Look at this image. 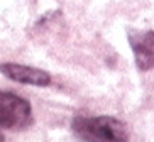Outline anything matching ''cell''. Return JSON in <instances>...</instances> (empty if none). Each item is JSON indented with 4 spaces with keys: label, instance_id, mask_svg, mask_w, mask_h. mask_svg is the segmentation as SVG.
<instances>
[{
    "label": "cell",
    "instance_id": "6da1fadb",
    "mask_svg": "<svg viewBox=\"0 0 154 142\" xmlns=\"http://www.w3.org/2000/svg\"><path fill=\"white\" fill-rule=\"evenodd\" d=\"M73 132L85 142H127V127L109 115L76 117L71 124Z\"/></svg>",
    "mask_w": 154,
    "mask_h": 142
},
{
    "label": "cell",
    "instance_id": "7a4b0ae2",
    "mask_svg": "<svg viewBox=\"0 0 154 142\" xmlns=\"http://www.w3.org/2000/svg\"><path fill=\"white\" fill-rule=\"evenodd\" d=\"M32 124V108L27 100L15 93L0 92V127L24 130Z\"/></svg>",
    "mask_w": 154,
    "mask_h": 142
},
{
    "label": "cell",
    "instance_id": "3957f363",
    "mask_svg": "<svg viewBox=\"0 0 154 142\" xmlns=\"http://www.w3.org/2000/svg\"><path fill=\"white\" fill-rule=\"evenodd\" d=\"M0 73L5 74L9 80H14L22 85H34V86H49L51 74L44 69L26 66L17 63H2L0 64Z\"/></svg>",
    "mask_w": 154,
    "mask_h": 142
},
{
    "label": "cell",
    "instance_id": "277c9868",
    "mask_svg": "<svg viewBox=\"0 0 154 142\" xmlns=\"http://www.w3.org/2000/svg\"><path fill=\"white\" fill-rule=\"evenodd\" d=\"M136 64L140 71H149L154 68V31L132 32L129 34Z\"/></svg>",
    "mask_w": 154,
    "mask_h": 142
},
{
    "label": "cell",
    "instance_id": "5b68a950",
    "mask_svg": "<svg viewBox=\"0 0 154 142\" xmlns=\"http://www.w3.org/2000/svg\"><path fill=\"white\" fill-rule=\"evenodd\" d=\"M5 139H4V134H2V127H0V142H4Z\"/></svg>",
    "mask_w": 154,
    "mask_h": 142
}]
</instances>
